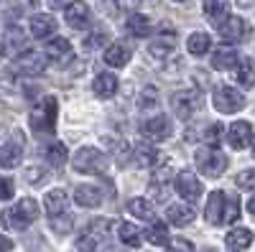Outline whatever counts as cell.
<instances>
[{
    "mask_svg": "<svg viewBox=\"0 0 255 252\" xmlns=\"http://www.w3.org/2000/svg\"><path fill=\"white\" fill-rule=\"evenodd\" d=\"M238 64V51L235 49H217L215 56H212V67L225 72V69H232Z\"/></svg>",
    "mask_w": 255,
    "mask_h": 252,
    "instance_id": "30",
    "label": "cell"
},
{
    "mask_svg": "<svg viewBox=\"0 0 255 252\" xmlns=\"http://www.w3.org/2000/svg\"><path fill=\"white\" fill-rule=\"evenodd\" d=\"M56 115H59V102L54 97H44L31 112V128L38 135H51L56 128Z\"/></svg>",
    "mask_w": 255,
    "mask_h": 252,
    "instance_id": "2",
    "label": "cell"
},
{
    "mask_svg": "<svg viewBox=\"0 0 255 252\" xmlns=\"http://www.w3.org/2000/svg\"><path fill=\"white\" fill-rule=\"evenodd\" d=\"M176 191L186 199V201H197L202 196V181L197 178V173L191 171H181L176 176Z\"/></svg>",
    "mask_w": 255,
    "mask_h": 252,
    "instance_id": "11",
    "label": "cell"
},
{
    "mask_svg": "<svg viewBox=\"0 0 255 252\" xmlns=\"http://www.w3.org/2000/svg\"><path fill=\"white\" fill-rule=\"evenodd\" d=\"M108 219H97V222H90V227L77 237V252H95L102 240L108 237Z\"/></svg>",
    "mask_w": 255,
    "mask_h": 252,
    "instance_id": "5",
    "label": "cell"
},
{
    "mask_svg": "<svg viewBox=\"0 0 255 252\" xmlns=\"http://www.w3.org/2000/svg\"><path fill=\"white\" fill-rule=\"evenodd\" d=\"M253 158H255V140H253Z\"/></svg>",
    "mask_w": 255,
    "mask_h": 252,
    "instance_id": "48",
    "label": "cell"
},
{
    "mask_svg": "<svg viewBox=\"0 0 255 252\" xmlns=\"http://www.w3.org/2000/svg\"><path fill=\"white\" fill-rule=\"evenodd\" d=\"M238 3H240V5H243V8H250V5H253V3H255V0H238Z\"/></svg>",
    "mask_w": 255,
    "mask_h": 252,
    "instance_id": "45",
    "label": "cell"
},
{
    "mask_svg": "<svg viewBox=\"0 0 255 252\" xmlns=\"http://www.w3.org/2000/svg\"><path fill=\"white\" fill-rule=\"evenodd\" d=\"M225 194L222 191H212L209 199H207V206H204V219L209 224H220L222 222V212H225Z\"/></svg>",
    "mask_w": 255,
    "mask_h": 252,
    "instance_id": "18",
    "label": "cell"
},
{
    "mask_svg": "<svg viewBox=\"0 0 255 252\" xmlns=\"http://www.w3.org/2000/svg\"><path fill=\"white\" fill-rule=\"evenodd\" d=\"M199 102H202V97H199V92H194V89L174 92V94H171V110L176 112V117L189 120L191 115L199 110Z\"/></svg>",
    "mask_w": 255,
    "mask_h": 252,
    "instance_id": "7",
    "label": "cell"
},
{
    "mask_svg": "<svg viewBox=\"0 0 255 252\" xmlns=\"http://www.w3.org/2000/svg\"><path fill=\"white\" fill-rule=\"evenodd\" d=\"M10 250H13V242H10L8 237L0 235V252H10Z\"/></svg>",
    "mask_w": 255,
    "mask_h": 252,
    "instance_id": "43",
    "label": "cell"
},
{
    "mask_svg": "<svg viewBox=\"0 0 255 252\" xmlns=\"http://www.w3.org/2000/svg\"><path fill=\"white\" fill-rule=\"evenodd\" d=\"M74 171L79 173H105L108 171V158H105L97 148L92 145H84L77 151L74 156Z\"/></svg>",
    "mask_w": 255,
    "mask_h": 252,
    "instance_id": "4",
    "label": "cell"
},
{
    "mask_svg": "<svg viewBox=\"0 0 255 252\" xmlns=\"http://www.w3.org/2000/svg\"><path fill=\"white\" fill-rule=\"evenodd\" d=\"M140 133L148 140H166L168 135H171V122H168V117H163V115H151V117H145L140 122Z\"/></svg>",
    "mask_w": 255,
    "mask_h": 252,
    "instance_id": "9",
    "label": "cell"
},
{
    "mask_svg": "<svg viewBox=\"0 0 255 252\" xmlns=\"http://www.w3.org/2000/svg\"><path fill=\"white\" fill-rule=\"evenodd\" d=\"M46 56L54 59V61H69L72 59V44L67 38H51L46 44Z\"/></svg>",
    "mask_w": 255,
    "mask_h": 252,
    "instance_id": "24",
    "label": "cell"
},
{
    "mask_svg": "<svg viewBox=\"0 0 255 252\" xmlns=\"http://www.w3.org/2000/svg\"><path fill=\"white\" fill-rule=\"evenodd\" d=\"M44 206H46V214L51 219H59L61 214H67V206H69V196L64 188H54V191L46 194L44 199Z\"/></svg>",
    "mask_w": 255,
    "mask_h": 252,
    "instance_id": "16",
    "label": "cell"
},
{
    "mask_svg": "<svg viewBox=\"0 0 255 252\" xmlns=\"http://www.w3.org/2000/svg\"><path fill=\"white\" fill-rule=\"evenodd\" d=\"M248 212H250V214H255V196H253V199H250V204H248Z\"/></svg>",
    "mask_w": 255,
    "mask_h": 252,
    "instance_id": "44",
    "label": "cell"
},
{
    "mask_svg": "<svg viewBox=\"0 0 255 252\" xmlns=\"http://www.w3.org/2000/svg\"><path fill=\"white\" fill-rule=\"evenodd\" d=\"M151 56L153 59H171L174 54H176V36H171V33H163V36H156V41L151 44Z\"/></svg>",
    "mask_w": 255,
    "mask_h": 252,
    "instance_id": "17",
    "label": "cell"
},
{
    "mask_svg": "<svg viewBox=\"0 0 255 252\" xmlns=\"http://www.w3.org/2000/svg\"><path fill=\"white\" fill-rule=\"evenodd\" d=\"M128 212H130L135 219L153 222V217H156V206L148 201V199H130V201H128Z\"/></svg>",
    "mask_w": 255,
    "mask_h": 252,
    "instance_id": "27",
    "label": "cell"
},
{
    "mask_svg": "<svg viewBox=\"0 0 255 252\" xmlns=\"http://www.w3.org/2000/svg\"><path fill=\"white\" fill-rule=\"evenodd\" d=\"M64 18H67V23L72 28H87L90 26V8L87 3H82V0H74V3H69L67 8H64Z\"/></svg>",
    "mask_w": 255,
    "mask_h": 252,
    "instance_id": "14",
    "label": "cell"
},
{
    "mask_svg": "<svg viewBox=\"0 0 255 252\" xmlns=\"http://www.w3.org/2000/svg\"><path fill=\"white\" fill-rule=\"evenodd\" d=\"M128 33L135 36V38H145V36H151L153 33V23L148 20L143 13H133L130 18H128Z\"/></svg>",
    "mask_w": 255,
    "mask_h": 252,
    "instance_id": "23",
    "label": "cell"
},
{
    "mask_svg": "<svg viewBox=\"0 0 255 252\" xmlns=\"http://www.w3.org/2000/svg\"><path fill=\"white\" fill-rule=\"evenodd\" d=\"M74 201H77L79 206H87V209L100 206V201H102V191H100V186H92V183H82V186H77V191H74Z\"/></svg>",
    "mask_w": 255,
    "mask_h": 252,
    "instance_id": "19",
    "label": "cell"
},
{
    "mask_svg": "<svg viewBox=\"0 0 255 252\" xmlns=\"http://www.w3.org/2000/svg\"><path fill=\"white\" fill-rule=\"evenodd\" d=\"M38 176H41V173H38V171H28V181H36V178H38Z\"/></svg>",
    "mask_w": 255,
    "mask_h": 252,
    "instance_id": "46",
    "label": "cell"
},
{
    "mask_svg": "<svg viewBox=\"0 0 255 252\" xmlns=\"http://www.w3.org/2000/svg\"><path fill=\"white\" fill-rule=\"evenodd\" d=\"M204 13H207V18L212 20V23L220 26L222 20L230 15V0H207Z\"/></svg>",
    "mask_w": 255,
    "mask_h": 252,
    "instance_id": "28",
    "label": "cell"
},
{
    "mask_svg": "<svg viewBox=\"0 0 255 252\" xmlns=\"http://www.w3.org/2000/svg\"><path fill=\"white\" fill-rule=\"evenodd\" d=\"M202 252H215V250H209V247H207V250H202Z\"/></svg>",
    "mask_w": 255,
    "mask_h": 252,
    "instance_id": "49",
    "label": "cell"
},
{
    "mask_svg": "<svg viewBox=\"0 0 255 252\" xmlns=\"http://www.w3.org/2000/svg\"><path fill=\"white\" fill-rule=\"evenodd\" d=\"M235 186L243 188V191H253V188H255V171H243V173H238Z\"/></svg>",
    "mask_w": 255,
    "mask_h": 252,
    "instance_id": "39",
    "label": "cell"
},
{
    "mask_svg": "<svg viewBox=\"0 0 255 252\" xmlns=\"http://www.w3.org/2000/svg\"><path fill=\"white\" fill-rule=\"evenodd\" d=\"M217 31H220V36L225 38V41H243L245 36H248V26H245V20L243 18H238V15H227L222 23L217 26Z\"/></svg>",
    "mask_w": 255,
    "mask_h": 252,
    "instance_id": "15",
    "label": "cell"
},
{
    "mask_svg": "<svg viewBox=\"0 0 255 252\" xmlns=\"http://www.w3.org/2000/svg\"><path fill=\"white\" fill-rule=\"evenodd\" d=\"M20 158H23V138H20V133H15L8 143L0 145V166L15 168L20 163Z\"/></svg>",
    "mask_w": 255,
    "mask_h": 252,
    "instance_id": "10",
    "label": "cell"
},
{
    "mask_svg": "<svg viewBox=\"0 0 255 252\" xmlns=\"http://www.w3.org/2000/svg\"><path fill=\"white\" fill-rule=\"evenodd\" d=\"M156 158H158V153H156V148H153L151 143H135L133 145V161H135L138 168L156 166Z\"/></svg>",
    "mask_w": 255,
    "mask_h": 252,
    "instance_id": "21",
    "label": "cell"
},
{
    "mask_svg": "<svg viewBox=\"0 0 255 252\" xmlns=\"http://www.w3.org/2000/svg\"><path fill=\"white\" fill-rule=\"evenodd\" d=\"M54 31H56V20H54V15L38 13V15L31 18V33H33V38H46V36H51Z\"/></svg>",
    "mask_w": 255,
    "mask_h": 252,
    "instance_id": "22",
    "label": "cell"
},
{
    "mask_svg": "<svg viewBox=\"0 0 255 252\" xmlns=\"http://www.w3.org/2000/svg\"><path fill=\"white\" fill-rule=\"evenodd\" d=\"M166 217H168V222H171V224L184 227L189 222H194V209H191L189 204H174V206H168Z\"/></svg>",
    "mask_w": 255,
    "mask_h": 252,
    "instance_id": "29",
    "label": "cell"
},
{
    "mask_svg": "<svg viewBox=\"0 0 255 252\" xmlns=\"http://www.w3.org/2000/svg\"><path fill=\"white\" fill-rule=\"evenodd\" d=\"M250 242H253V232L245 229V227L232 229V232H227V237H225V245H227L230 252H243L245 247H250Z\"/></svg>",
    "mask_w": 255,
    "mask_h": 252,
    "instance_id": "20",
    "label": "cell"
},
{
    "mask_svg": "<svg viewBox=\"0 0 255 252\" xmlns=\"http://www.w3.org/2000/svg\"><path fill=\"white\" fill-rule=\"evenodd\" d=\"M194 161H197V168H199L204 176H209V178L222 176L225 168H227L225 153H222L220 148H212V145H204V148H199L197 156H194Z\"/></svg>",
    "mask_w": 255,
    "mask_h": 252,
    "instance_id": "3",
    "label": "cell"
},
{
    "mask_svg": "<svg viewBox=\"0 0 255 252\" xmlns=\"http://www.w3.org/2000/svg\"><path fill=\"white\" fill-rule=\"evenodd\" d=\"M176 3H184V0H176Z\"/></svg>",
    "mask_w": 255,
    "mask_h": 252,
    "instance_id": "50",
    "label": "cell"
},
{
    "mask_svg": "<svg viewBox=\"0 0 255 252\" xmlns=\"http://www.w3.org/2000/svg\"><path fill=\"white\" fill-rule=\"evenodd\" d=\"M118 235H120V242L128 245V247H138L140 245V232H138V227L130 224V222H120L118 224Z\"/></svg>",
    "mask_w": 255,
    "mask_h": 252,
    "instance_id": "32",
    "label": "cell"
},
{
    "mask_svg": "<svg viewBox=\"0 0 255 252\" xmlns=\"http://www.w3.org/2000/svg\"><path fill=\"white\" fill-rule=\"evenodd\" d=\"M240 217V201L238 196H232V199H225V212H222V224H232Z\"/></svg>",
    "mask_w": 255,
    "mask_h": 252,
    "instance_id": "38",
    "label": "cell"
},
{
    "mask_svg": "<svg viewBox=\"0 0 255 252\" xmlns=\"http://www.w3.org/2000/svg\"><path fill=\"white\" fill-rule=\"evenodd\" d=\"M3 54H5V46H3V44H0V59H3Z\"/></svg>",
    "mask_w": 255,
    "mask_h": 252,
    "instance_id": "47",
    "label": "cell"
},
{
    "mask_svg": "<svg viewBox=\"0 0 255 252\" xmlns=\"http://www.w3.org/2000/svg\"><path fill=\"white\" fill-rule=\"evenodd\" d=\"M128 61H130V49H128L125 44H113L108 51H105V64H110L115 69L125 67Z\"/></svg>",
    "mask_w": 255,
    "mask_h": 252,
    "instance_id": "26",
    "label": "cell"
},
{
    "mask_svg": "<svg viewBox=\"0 0 255 252\" xmlns=\"http://www.w3.org/2000/svg\"><path fill=\"white\" fill-rule=\"evenodd\" d=\"M108 143H110V153H113L120 163H125L128 158H133V148H130V145H128L125 140L118 138V140H108Z\"/></svg>",
    "mask_w": 255,
    "mask_h": 252,
    "instance_id": "36",
    "label": "cell"
},
{
    "mask_svg": "<svg viewBox=\"0 0 255 252\" xmlns=\"http://www.w3.org/2000/svg\"><path fill=\"white\" fill-rule=\"evenodd\" d=\"M15 69L20 74H28V77H36L46 69V59L41 56L38 51H26V54H20L15 59Z\"/></svg>",
    "mask_w": 255,
    "mask_h": 252,
    "instance_id": "12",
    "label": "cell"
},
{
    "mask_svg": "<svg viewBox=\"0 0 255 252\" xmlns=\"http://www.w3.org/2000/svg\"><path fill=\"white\" fill-rule=\"evenodd\" d=\"M118 84H120V82H118L115 74H97L92 87H95V94H97V97L108 99V97H113V94L118 92Z\"/></svg>",
    "mask_w": 255,
    "mask_h": 252,
    "instance_id": "25",
    "label": "cell"
},
{
    "mask_svg": "<svg viewBox=\"0 0 255 252\" xmlns=\"http://www.w3.org/2000/svg\"><path fill=\"white\" fill-rule=\"evenodd\" d=\"M145 240L151 242V245H156V247H166L168 242H171V240H168V232H166V227H163L161 222H153L151 227L145 229Z\"/></svg>",
    "mask_w": 255,
    "mask_h": 252,
    "instance_id": "33",
    "label": "cell"
},
{
    "mask_svg": "<svg viewBox=\"0 0 255 252\" xmlns=\"http://www.w3.org/2000/svg\"><path fill=\"white\" fill-rule=\"evenodd\" d=\"M67 158H69V151H67V145L64 143H51V145H46V161L51 163V166H64L67 163Z\"/></svg>",
    "mask_w": 255,
    "mask_h": 252,
    "instance_id": "34",
    "label": "cell"
},
{
    "mask_svg": "<svg viewBox=\"0 0 255 252\" xmlns=\"http://www.w3.org/2000/svg\"><path fill=\"white\" fill-rule=\"evenodd\" d=\"M168 247H171V252H194V247H191V242L189 240H171L168 242Z\"/></svg>",
    "mask_w": 255,
    "mask_h": 252,
    "instance_id": "41",
    "label": "cell"
},
{
    "mask_svg": "<svg viewBox=\"0 0 255 252\" xmlns=\"http://www.w3.org/2000/svg\"><path fill=\"white\" fill-rule=\"evenodd\" d=\"M151 194L156 201H166L168 194H171V163L168 161L156 166L153 178H151Z\"/></svg>",
    "mask_w": 255,
    "mask_h": 252,
    "instance_id": "8",
    "label": "cell"
},
{
    "mask_svg": "<svg viewBox=\"0 0 255 252\" xmlns=\"http://www.w3.org/2000/svg\"><path fill=\"white\" fill-rule=\"evenodd\" d=\"M212 102H215V110L225 112V115H232V112H240L245 107V97L235 89V87H217L215 94H212Z\"/></svg>",
    "mask_w": 255,
    "mask_h": 252,
    "instance_id": "6",
    "label": "cell"
},
{
    "mask_svg": "<svg viewBox=\"0 0 255 252\" xmlns=\"http://www.w3.org/2000/svg\"><path fill=\"white\" fill-rule=\"evenodd\" d=\"M227 140H230V145H232L235 151L248 148L250 140H253V128H250V122H245V120L232 122L230 130H227Z\"/></svg>",
    "mask_w": 255,
    "mask_h": 252,
    "instance_id": "13",
    "label": "cell"
},
{
    "mask_svg": "<svg viewBox=\"0 0 255 252\" xmlns=\"http://www.w3.org/2000/svg\"><path fill=\"white\" fill-rule=\"evenodd\" d=\"M222 135H225V128L220 122H212V125H207V130H204V135H202V140L207 143V145H220V140H222Z\"/></svg>",
    "mask_w": 255,
    "mask_h": 252,
    "instance_id": "37",
    "label": "cell"
},
{
    "mask_svg": "<svg viewBox=\"0 0 255 252\" xmlns=\"http://www.w3.org/2000/svg\"><path fill=\"white\" fill-rule=\"evenodd\" d=\"M102 41H105V33H92L87 41H84V46H87V49H97Z\"/></svg>",
    "mask_w": 255,
    "mask_h": 252,
    "instance_id": "42",
    "label": "cell"
},
{
    "mask_svg": "<svg viewBox=\"0 0 255 252\" xmlns=\"http://www.w3.org/2000/svg\"><path fill=\"white\" fill-rule=\"evenodd\" d=\"M238 82L243 87H253L255 84V59H243L238 64Z\"/></svg>",
    "mask_w": 255,
    "mask_h": 252,
    "instance_id": "35",
    "label": "cell"
},
{
    "mask_svg": "<svg viewBox=\"0 0 255 252\" xmlns=\"http://www.w3.org/2000/svg\"><path fill=\"white\" fill-rule=\"evenodd\" d=\"M209 36L207 33H202V31H197V33H191L189 36V41H186V49H189V54H194V56H204L207 51H209Z\"/></svg>",
    "mask_w": 255,
    "mask_h": 252,
    "instance_id": "31",
    "label": "cell"
},
{
    "mask_svg": "<svg viewBox=\"0 0 255 252\" xmlns=\"http://www.w3.org/2000/svg\"><path fill=\"white\" fill-rule=\"evenodd\" d=\"M36 219H38V204H36V199H20L15 206L5 209V212L0 214V222H3L8 229H26Z\"/></svg>",
    "mask_w": 255,
    "mask_h": 252,
    "instance_id": "1",
    "label": "cell"
},
{
    "mask_svg": "<svg viewBox=\"0 0 255 252\" xmlns=\"http://www.w3.org/2000/svg\"><path fill=\"white\" fill-rule=\"evenodd\" d=\"M13 191H15V183H13V178H8V176H0V199H3V201L13 199Z\"/></svg>",
    "mask_w": 255,
    "mask_h": 252,
    "instance_id": "40",
    "label": "cell"
}]
</instances>
